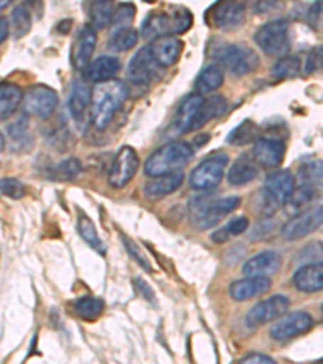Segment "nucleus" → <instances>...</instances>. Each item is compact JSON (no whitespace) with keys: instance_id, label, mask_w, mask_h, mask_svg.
<instances>
[{"instance_id":"nucleus-1","label":"nucleus","mask_w":323,"mask_h":364,"mask_svg":"<svg viewBox=\"0 0 323 364\" xmlns=\"http://www.w3.org/2000/svg\"><path fill=\"white\" fill-rule=\"evenodd\" d=\"M128 99V87L119 80H109L97 83L92 92V123L96 130L104 132L114 120L116 112Z\"/></svg>"},{"instance_id":"nucleus-2","label":"nucleus","mask_w":323,"mask_h":364,"mask_svg":"<svg viewBox=\"0 0 323 364\" xmlns=\"http://www.w3.org/2000/svg\"><path fill=\"white\" fill-rule=\"evenodd\" d=\"M194 149L190 143L173 141L158 148L146 162V175L149 177H162V175L181 172L191 162Z\"/></svg>"},{"instance_id":"nucleus-3","label":"nucleus","mask_w":323,"mask_h":364,"mask_svg":"<svg viewBox=\"0 0 323 364\" xmlns=\"http://www.w3.org/2000/svg\"><path fill=\"white\" fill-rule=\"evenodd\" d=\"M296 190V178L290 170H277L270 173L261 193V208L263 215H272L290 203Z\"/></svg>"},{"instance_id":"nucleus-4","label":"nucleus","mask_w":323,"mask_h":364,"mask_svg":"<svg viewBox=\"0 0 323 364\" xmlns=\"http://www.w3.org/2000/svg\"><path fill=\"white\" fill-rule=\"evenodd\" d=\"M215 60L234 76H244L258 67V55L249 47L228 44L215 52Z\"/></svg>"},{"instance_id":"nucleus-5","label":"nucleus","mask_w":323,"mask_h":364,"mask_svg":"<svg viewBox=\"0 0 323 364\" xmlns=\"http://www.w3.org/2000/svg\"><path fill=\"white\" fill-rule=\"evenodd\" d=\"M256 43L267 55L285 57L291 49L290 26L283 20L270 21L256 33Z\"/></svg>"},{"instance_id":"nucleus-6","label":"nucleus","mask_w":323,"mask_h":364,"mask_svg":"<svg viewBox=\"0 0 323 364\" xmlns=\"http://www.w3.org/2000/svg\"><path fill=\"white\" fill-rule=\"evenodd\" d=\"M228 156L217 152L199 164L190 175V185L194 190H212L219 186L228 166Z\"/></svg>"},{"instance_id":"nucleus-7","label":"nucleus","mask_w":323,"mask_h":364,"mask_svg":"<svg viewBox=\"0 0 323 364\" xmlns=\"http://www.w3.org/2000/svg\"><path fill=\"white\" fill-rule=\"evenodd\" d=\"M323 225V205L302 210L297 215L291 217L286 224L281 227V237L288 242H296L307 235L314 233Z\"/></svg>"},{"instance_id":"nucleus-8","label":"nucleus","mask_w":323,"mask_h":364,"mask_svg":"<svg viewBox=\"0 0 323 364\" xmlns=\"http://www.w3.org/2000/svg\"><path fill=\"white\" fill-rule=\"evenodd\" d=\"M57 105V92L52 87L44 85L31 86L25 96H23V109H25V112L39 117V119H49L55 112Z\"/></svg>"},{"instance_id":"nucleus-9","label":"nucleus","mask_w":323,"mask_h":364,"mask_svg":"<svg viewBox=\"0 0 323 364\" xmlns=\"http://www.w3.org/2000/svg\"><path fill=\"white\" fill-rule=\"evenodd\" d=\"M139 168V157L138 152L134 151L131 146H123L119 151V154L115 156L114 164H111L110 172H109V183L110 186L116 188H125L129 181L134 178Z\"/></svg>"},{"instance_id":"nucleus-10","label":"nucleus","mask_w":323,"mask_h":364,"mask_svg":"<svg viewBox=\"0 0 323 364\" xmlns=\"http://www.w3.org/2000/svg\"><path fill=\"white\" fill-rule=\"evenodd\" d=\"M290 299L285 295H275L268 299L257 303L256 306L249 309L248 316H246V324L249 327H261L268 322L277 321L281 316L286 314L290 309Z\"/></svg>"},{"instance_id":"nucleus-11","label":"nucleus","mask_w":323,"mask_h":364,"mask_svg":"<svg viewBox=\"0 0 323 364\" xmlns=\"http://www.w3.org/2000/svg\"><path fill=\"white\" fill-rule=\"evenodd\" d=\"M202 101H204L202 94L192 92L185 99L183 102H181L178 110H176L172 125H170L167 130V136L170 139L183 136V134L192 130L194 120H196L197 110L201 107Z\"/></svg>"},{"instance_id":"nucleus-12","label":"nucleus","mask_w":323,"mask_h":364,"mask_svg":"<svg viewBox=\"0 0 323 364\" xmlns=\"http://www.w3.org/2000/svg\"><path fill=\"white\" fill-rule=\"evenodd\" d=\"M314 326V319L310 318L309 313H304V311H296V313L291 314H283L277 324L272 327L270 331V336L273 340H291L296 338L302 333L309 332Z\"/></svg>"},{"instance_id":"nucleus-13","label":"nucleus","mask_w":323,"mask_h":364,"mask_svg":"<svg viewBox=\"0 0 323 364\" xmlns=\"http://www.w3.org/2000/svg\"><path fill=\"white\" fill-rule=\"evenodd\" d=\"M158 63L155 62L154 55L149 49V46L139 49L136 54L131 57L128 63V78L133 81L134 85L144 86L149 85L152 78H155Z\"/></svg>"},{"instance_id":"nucleus-14","label":"nucleus","mask_w":323,"mask_h":364,"mask_svg":"<svg viewBox=\"0 0 323 364\" xmlns=\"http://www.w3.org/2000/svg\"><path fill=\"white\" fill-rule=\"evenodd\" d=\"M239 204H241L239 196H228V198L217 199V201H212V203L201 204L202 209H199V213L194 215V219L197 220V224L201 228H209L215 224H219L221 217H225L226 214L236 210L239 208Z\"/></svg>"},{"instance_id":"nucleus-15","label":"nucleus","mask_w":323,"mask_h":364,"mask_svg":"<svg viewBox=\"0 0 323 364\" xmlns=\"http://www.w3.org/2000/svg\"><path fill=\"white\" fill-rule=\"evenodd\" d=\"M214 25L221 29H236L244 25L246 7L239 0H220L214 7Z\"/></svg>"},{"instance_id":"nucleus-16","label":"nucleus","mask_w":323,"mask_h":364,"mask_svg":"<svg viewBox=\"0 0 323 364\" xmlns=\"http://www.w3.org/2000/svg\"><path fill=\"white\" fill-rule=\"evenodd\" d=\"M149 49L152 55H154L155 62L158 63V67H172L180 60L181 54H183L185 44L183 41L173 36V34H168V36L152 39Z\"/></svg>"},{"instance_id":"nucleus-17","label":"nucleus","mask_w":323,"mask_h":364,"mask_svg":"<svg viewBox=\"0 0 323 364\" xmlns=\"http://www.w3.org/2000/svg\"><path fill=\"white\" fill-rule=\"evenodd\" d=\"M286 146L283 141L275 138H258L254 144V159L258 166L275 168L285 161Z\"/></svg>"},{"instance_id":"nucleus-18","label":"nucleus","mask_w":323,"mask_h":364,"mask_svg":"<svg viewBox=\"0 0 323 364\" xmlns=\"http://www.w3.org/2000/svg\"><path fill=\"white\" fill-rule=\"evenodd\" d=\"M272 289V280L267 275H246V279L233 282L230 295L236 301H248L251 298L261 296Z\"/></svg>"},{"instance_id":"nucleus-19","label":"nucleus","mask_w":323,"mask_h":364,"mask_svg":"<svg viewBox=\"0 0 323 364\" xmlns=\"http://www.w3.org/2000/svg\"><path fill=\"white\" fill-rule=\"evenodd\" d=\"M299 291L304 293H317L323 290V261H314L299 267L292 277Z\"/></svg>"},{"instance_id":"nucleus-20","label":"nucleus","mask_w":323,"mask_h":364,"mask_svg":"<svg viewBox=\"0 0 323 364\" xmlns=\"http://www.w3.org/2000/svg\"><path fill=\"white\" fill-rule=\"evenodd\" d=\"M97 46V33L94 26H84L81 29L80 36L76 38V43L72 50V62L75 68H86L89 65V60L96 50Z\"/></svg>"},{"instance_id":"nucleus-21","label":"nucleus","mask_w":323,"mask_h":364,"mask_svg":"<svg viewBox=\"0 0 323 364\" xmlns=\"http://www.w3.org/2000/svg\"><path fill=\"white\" fill-rule=\"evenodd\" d=\"M281 256L277 251H263L258 252L254 257L244 264L243 274L244 275H272L277 274L281 269Z\"/></svg>"},{"instance_id":"nucleus-22","label":"nucleus","mask_w":323,"mask_h":364,"mask_svg":"<svg viewBox=\"0 0 323 364\" xmlns=\"http://www.w3.org/2000/svg\"><path fill=\"white\" fill-rule=\"evenodd\" d=\"M168 34H173V18L167 11H152L141 25V36L144 39H157Z\"/></svg>"},{"instance_id":"nucleus-23","label":"nucleus","mask_w":323,"mask_h":364,"mask_svg":"<svg viewBox=\"0 0 323 364\" xmlns=\"http://www.w3.org/2000/svg\"><path fill=\"white\" fill-rule=\"evenodd\" d=\"M120 72V62L115 57L102 55L92 60L89 65L84 68L86 80L92 83H104V81L114 80L116 73Z\"/></svg>"},{"instance_id":"nucleus-24","label":"nucleus","mask_w":323,"mask_h":364,"mask_svg":"<svg viewBox=\"0 0 323 364\" xmlns=\"http://www.w3.org/2000/svg\"><path fill=\"white\" fill-rule=\"evenodd\" d=\"M185 175L183 172H175L168 175H162V177H154L144 186L146 196L150 199H160L168 195H172L178 188L183 185Z\"/></svg>"},{"instance_id":"nucleus-25","label":"nucleus","mask_w":323,"mask_h":364,"mask_svg":"<svg viewBox=\"0 0 323 364\" xmlns=\"http://www.w3.org/2000/svg\"><path fill=\"white\" fill-rule=\"evenodd\" d=\"M92 104V91L84 81H75L68 97V110L75 120H83Z\"/></svg>"},{"instance_id":"nucleus-26","label":"nucleus","mask_w":323,"mask_h":364,"mask_svg":"<svg viewBox=\"0 0 323 364\" xmlns=\"http://www.w3.org/2000/svg\"><path fill=\"white\" fill-rule=\"evenodd\" d=\"M258 175L257 162L251 154H243L228 170V181L233 186H244L251 183Z\"/></svg>"},{"instance_id":"nucleus-27","label":"nucleus","mask_w":323,"mask_h":364,"mask_svg":"<svg viewBox=\"0 0 323 364\" xmlns=\"http://www.w3.org/2000/svg\"><path fill=\"white\" fill-rule=\"evenodd\" d=\"M23 102V91L18 85L0 83V120H9Z\"/></svg>"},{"instance_id":"nucleus-28","label":"nucleus","mask_w":323,"mask_h":364,"mask_svg":"<svg viewBox=\"0 0 323 364\" xmlns=\"http://www.w3.org/2000/svg\"><path fill=\"white\" fill-rule=\"evenodd\" d=\"M226 110V99L223 96H212L209 99H204L201 107L197 110L196 120H194L192 130H201L210 120L220 117Z\"/></svg>"},{"instance_id":"nucleus-29","label":"nucleus","mask_w":323,"mask_h":364,"mask_svg":"<svg viewBox=\"0 0 323 364\" xmlns=\"http://www.w3.org/2000/svg\"><path fill=\"white\" fill-rule=\"evenodd\" d=\"M323 198V183L322 181H302V185L295 190L290 199L292 209H301Z\"/></svg>"},{"instance_id":"nucleus-30","label":"nucleus","mask_w":323,"mask_h":364,"mask_svg":"<svg viewBox=\"0 0 323 364\" xmlns=\"http://www.w3.org/2000/svg\"><path fill=\"white\" fill-rule=\"evenodd\" d=\"M225 83V73L223 70L217 65V63H210L205 67L201 73H199L196 80V90L199 94H209L219 90Z\"/></svg>"},{"instance_id":"nucleus-31","label":"nucleus","mask_w":323,"mask_h":364,"mask_svg":"<svg viewBox=\"0 0 323 364\" xmlns=\"http://www.w3.org/2000/svg\"><path fill=\"white\" fill-rule=\"evenodd\" d=\"M104 308H105L104 299L97 296L78 298L73 304L75 314L87 322H94L101 318L104 313Z\"/></svg>"},{"instance_id":"nucleus-32","label":"nucleus","mask_w":323,"mask_h":364,"mask_svg":"<svg viewBox=\"0 0 323 364\" xmlns=\"http://www.w3.org/2000/svg\"><path fill=\"white\" fill-rule=\"evenodd\" d=\"M87 10L94 28H105L114 16V0H87Z\"/></svg>"},{"instance_id":"nucleus-33","label":"nucleus","mask_w":323,"mask_h":364,"mask_svg":"<svg viewBox=\"0 0 323 364\" xmlns=\"http://www.w3.org/2000/svg\"><path fill=\"white\" fill-rule=\"evenodd\" d=\"M139 41V33L131 26L116 28V31L111 34L110 38V47L116 52H125L133 49Z\"/></svg>"},{"instance_id":"nucleus-34","label":"nucleus","mask_w":323,"mask_h":364,"mask_svg":"<svg viewBox=\"0 0 323 364\" xmlns=\"http://www.w3.org/2000/svg\"><path fill=\"white\" fill-rule=\"evenodd\" d=\"M301 67H302L301 58L296 55L280 57V60L275 63L272 68V76L277 80L295 78V76L301 73Z\"/></svg>"},{"instance_id":"nucleus-35","label":"nucleus","mask_w":323,"mask_h":364,"mask_svg":"<svg viewBox=\"0 0 323 364\" xmlns=\"http://www.w3.org/2000/svg\"><path fill=\"white\" fill-rule=\"evenodd\" d=\"M78 232L81 235V238L84 240V242L91 246L92 250H96L101 252V255H104L105 252V245L101 240V237H99L97 233V228L96 225H94V222L89 219L87 215H80L78 219Z\"/></svg>"},{"instance_id":"nucleus-36","label":"nucleus","mask_w":323,"mask_h":364,"mask_svg":"<svg viewBox=\"0 0 323 364\" xmlns=\"http://www.w3.org/2000/svg\"><path fill=\"white\" fill-rule=\"evenodd\" d=\"M249 228V220L248 217H236L228 222L225 227L219 228V230L212 233V240L215 243H226L230 242L231 238L238 237V235L244 233Z\"/></svg>"},{"instance_id":"nucleus-37","label":"nucleus","mask_w":323,"mask_h":364,"mask_svg":"<svg viewBox=\"0 0 323 364\" xmlns=\"http://www.w3.org/2000/svg\"><path fill=\"white\" fill-rule=\"evenodd\" d=\"M33 26V16L31 11L26 5H18L11 11V28H13V36L16 39L25 38L26 34L31 31Z\"/></svg>"},{"instance_id":"nucleus-38","label":"nucleus","mask_w":323,"mask_h":364,"mask_svg":"<svg viewBox=\"0 0 323 364\" xmlns=\"http://www.w3.org/2000/svg\"><path fill=\"white\" fill-rule=\"evenodd\" d=\"M257 127L252 120H244L241 125H238L234 130L228 134L226 141L233 146H246L252 143V141H257Z\"/></svg>"},{"instance_id":"nucleus-39","label":"nucleus","mask_w":323,"mask_h":364,"mask_svg":"<svg viewBox=\"0 0 323 364\" xmlns=\"http://www.w3.org/2000/svg\"><path fill=\"white\" fill-rule=\"evenodd\" d=\"M81 164L75 157H70V159L62 161L58 166L54 168V175L52 178L58 181H72L81 173Z\"/></svg>"},{"instance_id":"nucleus-40","label":"nucleus","mask_w":323,"mask_h":364,"mask_svg":"<svg viewBox=\"0 0 323 364\" xmlns=\"http://www.w3.org/2000/svg\"><path fill=\"white\" fill-rule=\"evenodd\" d=\"M134 14H136V7L133 4H120L114 11V16H111V25L116 28L129 26L134 20Z\"/></svg>"},{"instance_id":"nucleus-41","label":"nucleus","mask_w":323,"mask_h":364,"mask_svg":"<svg viewBox=\"0 0 323 364\" xmlns=\"http://www.w3.org/2000/svg\"><path fill=\"white\" fill-rule=\"evenodd\" d=\"M173 34H183L192 26L191 11L185 7H175L172 11Z\"/></svg>"},{"instance_id":"nucleus-42","label":"nucleus","mask_w":323,"mask_h":364,"mask_svg":"<svg viewBox=\"0 0 323 364\" xmlns=\"http://www.w3.org/2000/svg\"><path fill=\"white\" fill-rule=\"evenodd\" d=\"M0 193L11 199H21L26 195V186L16 178H4L0 180Z\"/></svg>"},{"instance_id":"nucleus-43","label":"nucleus","mask_w":323,"mask_h":364,"mask_svg":"<svg viewBox=\"0 0 323 364\" xmlns=\"http://www.w3.org/2000/svg\"><path fill=\"white\" fill-rule=\"evenodd\" d=\"M307 23L315 31H323V0L317 2L307 11Z\"/></svg>"},{"instance_id":"nucleus-44","label":"nucleus","mask_w":323,"mask_h":364,"mask_svg":"<svg viewBox=\"0 0 323 364\" xmlns=\"http://www.w3.org/2000/svg\"><path fill=\"white\" fill-rule=\"evenodd\" d=\"M301 175L302 181H317L323 177V162L320 161H314L305 164V166L301 168Z\"/></svg>"},{"instance_id":"nucleus-45","label":"nucleus","mask_w":323,"mask_h":364,"mask_svg":"<svg viewBox=\"0 0 323 364\" xmlns=\"http://www.w3.org/2000/svg\"><path fill=\"white\" fill-rule=\"evenodd\" d=\"M28 130H29L28 119L25 117V119L16 120L13 125L9 127V134L13 141H20V143H23V141H31Z\"/></svg>"},{"instance_id":"nucleus-46","label":"nucleus","mask_w":323,"mask_h":364,"mask_svg":"<svg viewBox=\"0 0 323 364\" xmlns=\"http://www.w3.org/2000/svg\"><path fill=\"white\" fill-rule=\"evenodd\" d=\"M323 68V46L315 47L314 50H310L307 55V60H305V73H315Z\"/></svg>"},{"instance_id":"nucleus-47","label":"nucleus","mask_w":323,"mask_h":364,"mask_svg":"<svg viewBox=\"0 0 323 364\" xmlns=\"http://www.w3.org/2000/svg\"><path fill=\"white\" fill-rule=\"evenodd\" d=\"M121 240H123V242H125V245H126V250L129 251V255H131V256L134 257V259H136V261L139 262V266H141V267H144L146 271L152 272V266H150V262H149L148 257H146L144 252L139 250V246H138V245H134V242H131V240H129L128 237H121Z\"/></svg>"},{"instance_id":"nucleus-48","label":"nucleus","mask_w":323,"mask_h":364,"mask_svg":"<svg viewBox=\"0 0 323 364\" xmlns=\"http://www.w3.org/2000/svg\"><path fill=\"white\" fill-rule=\"evenodd\" d=\"M243 364H273L275 360L273 358H270L267 355H262V353H249L246 355L244 358H241V361Z\"/></svg>"},{"instance_id":"nucleus-49","label":"nucleus","mask_w":323,"mask_h":364,"mask_svg":"<svg viewBox=\"0 0 323 364\" xmlns=\"http://www.w3.org/2000/svg\"><path fill=\"white\" fill-rule=\"evenodd\" d=\"M134 287H136V289L143 293V296L148 299V301H152V303H155V295H154V291H152L150 289H149V285L146 284V282L143 280V279H134Z\"/></svg>"},{"instance_id":"nucleus-50","label":"nucleus","mask_w":323,"mask_h":364,"mask_svg":"<svg viewBox=\"0 0 323 364\" xmlns=\"http://www.w3.org/2000/svg\"><path fill=\"white\" fill-rule=\"evenodd\" d=\"M9 31H10V25H9L7 18H4V16H0V46H2L4 41L7 39Z\"/></svg>"},{"instance_id":"nucleus-51","label":"nucleus","mask_w":323,"mask_h":364,"mask_svg":"<svg viewBox=\"0 0 323 364\" xmlns=\"http://www.w3.org/2000/svg\"><path fill=\"white\" fill-rule=\"evenodd\" d=\"M11 4V0H0V11L5 10Z\"/></svg>"},{"instance_id":"nucleus-52","label":"nucleus","mask_w":323,"mask_h":364,"mask_svg":"<svg viewBox=\"0 0 323 364\" xmlns=\"http://www.w3.org/2000/svg\"><path fill=\"white\" fill-rule=\"evenodd\" d=\"M5 144H7V141H5V136L2 134V132H0V151L5 149Z\"/></svg>"},{"instance_id":"nucleus-53","label":"nucleus","mask_w":323,"mask_h":364,"mask_svg":"<svg viewBox=\"0 0 323 364\" xmlns=\"http://www.w3.org/2000/svg\"><path fill=\"white\" fill-rule=\"evenodd\" d=\"M322 311H323V304H322Z\"/></svg>"}]
</instances>
